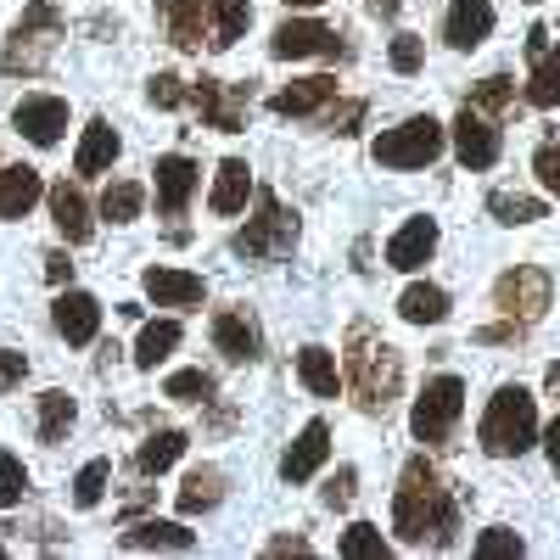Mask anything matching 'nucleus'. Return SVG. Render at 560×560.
<instances>
[{
  "instance_id": "nucleus-1",
  "label": "nucleus",
  "mask_w": 560,
  "mask_h": 560,
  "mask_svg": "<svg viewBox=\"0 0 560 560\" xmlns=\"http://www.w3.org/2000/svg\"><path fill=\"white\" fill-rule=\"evenodd\" d=\"M393 533L404 544H432V549H454V533H459V504L454 493L443 488L438 465L427 454H415L398 477V493H393Z\"/></svg>"
},
{
  "instance_id": "nucleus-2",
  "label": "nucleus",
  "mask_w": 560,
  "mask_h": 560,
  "mask_svg": "<svg viewBox=\"0 0 560 560\" xmlns=\"http://www.w3.org/2000/svg\"><path fill=\"white\" fill-rule=\"evenodd\" d=\"M348 387H353V404L364 415H387L398 404V387H404V359L393 342H382L364 319L348 325Z\"/></svg>"
},
{
  "instance_id": "nucleus-3",
  "label": "nucleus",
  "mask_w": 560,
  "mask_h": 560,
  "mask_svg": "<svg viewBox=\"0 0 560 560\" xmlns=\"http://www.w3.org/2000/svg\"><path fill=\"white\" fill-rule=\"evenodd\" d=\"M477 438H482V448L493 459L527 454L538 443V404H533V393L527 387H499L493 404H488V415H482V432Z\"/></svg>"
},
{
  "instance_id": "nucleus-4",
  "label": "nucleus",
  "mask_w": 560,
  "mask_h": 560,
  "mask_svg": "<svg viewBox=\"0 0 560 560\" xmlns=\"http://www.w3.org/2000/svg\"><path fill=\"white\" fill-rule=\"evenodd\" d=\"M62 39V12L51 7V0H34V7L18 18L7 51H0V73H39L45 62H51Z\"/></svg>"
},
{
  "instance_id": "nucleus-5",
  "label": "nucleus",
  "mask_w": 560,
  "mask_h": 560,
  "mask_svg": "<svg viewBox=\"0 0 560 560\" xmlns=\"http://www.w3.org/2000/svg\"><path fill=\"white\" fill-rule=\"evenodd\" d=\"M292 247H298V213L280 208L275 191H258V213L236 236V253L242 258H287Z\"/></svg>"
},
{
  "instance_id": "nucleus-6",
  "label": "nucleus",
  "mask_w": 560,
  "mask_h": 560,
  "mask_svg": "<svg viewBox=\"0 0 560 560\" xmlns=\"http://www.w3.org/2000/svg\"><path fill=\"white\" fill-rule=\"evenodd\" d=\"M443 152V124L438 118H404L398 129L376 135V163L382 168H427Z\"/></svg>"
},
{
  "instance_id": "nucleus-7",
  "label": "nucleus",
  "mask_w": 560,
  "mask_h": 560,
  "mask_svg": "<svg viewBox=\"0 0 560 560\" xmlns=\"http://www.w3.org/2000/svg\"><path fill=\"white\" fill-rule=\"evenodd\" d=\"M459 415H465V382L459 376H438V382H427V393L415 398L409 432L420 443H448V432L459 427Z\"/></svg>"
},
{
  "instance_id": "nucleus-8",
  "label": "nucleus",
  "mask_w": 560,
  "mask_h": 560,
  "mask_svg": "<svg viewBox=\"0 0 560 560\" xmlns=\"http://www.w3.org/2000/svg\"><path fill=\"white\" fill-rule=\"evenodd\" d=\"M549 298H555L549 275H544V269H533V264L504 269V275H499V287H493V308H499L510 325H522V331H527L533 319H544Z\"/></svg>"
},
{
  "instance_id": "nucleus-9",
  "label": "nucleus",
  "mask_w": 560,
  "mask_h": 560,
  "mask_svg": "<svg viewBox=\"0 0 560 560\" xmlns=\"http://www.w3.org/2000/svg\"><path fill=\"white\" fill-rule=\"evenodd\" d=\"M269 51H275L280 62H298V57H342V39H337V28H325V23H314V18H292V23L275 28Z\"/></svg>"
},
{
  "instance_id": "nucleus-10",
  "label": "nucleus",
  "mask_w": 560,
  "mask_h": 560,
  "mask_svg": "<svg viewBox=\"0 0 560 560\" xmlns=\"http://www.w3.org/2000/svg\"><path fill=\"white\" fill-rule=\"evenodd\" d=\"M454 152H459L465 168H493L499 163V129L471 102H465V113L454 118Z\"/></svg>"
},
{
  "instance_id": "nucleus-11",
  "label": "nucleus",
  "mask_w": 560,
  "mask_h": 560,
  "mask_svg": "<svg viewBox=\"0 0 560 560\" xmlns=\"http://www.w3.org/2000/svg\"><path fill=\"white\" fill-rule=\"evenodd\" d=\"M12 124H18V135L34 140V147H57L62 129H68V102L62 96H23Z\"/></svg>"
},
{
  "instance_id": "nucleus-12",
  "label": "nucleus",
  "mask_w": 560,
  "mask_h": 560,
  "mask_svg": "<svg viewBox=\"0 0 560 560\" xmlns=\"http://www.w3.org/2000/svg\"><path fill=\"white\" fill-rule=\"evenodd\" d=\"M140 287H147V298L158 303V308H197L202 303V275H191V269H168V264H152L147 275H140Z\"/></svg>"
},
{
  "instance_id": "nucleus-13",
  "label": "nucleus",
  "mask_w": 560,
  "mask_h": 560,
  "mask_svg": "<svg viewBox=\"0 0 560 560\" xmlns=\"http://www.w3.org/2000/svg\"><path fill=\"white\" fill-rule=\"evenodd\" d=\"M191 197H197V163L185 158V152L158 158V213L163 219H179Z\"/></svg>"
},
{
  "instance_id": "nucleus-14",
  "label": "nucleus",
  "mask_w": 560,
  "mask_h": 560,
  "mask_svg": "<svg viewBox=\"0 0 560 560\" xmlns=\"http://www.w3.org/2000/svg\"><path fill=\"white\" fill-rule=\"evenodd\" d=\"M51 319H57V331L68 337V348H84V342H96V331H102V303L90 292H62Z\"/></svg>"
},
{
  "instance_id": "nucleus-15",
  "label": "nucleus",
  "mask_w": 560,
  "mask_h": 560,
  "mask_svg": "<svg viewBox=\"0 0 560 560\" xmlns=\"http://www.w3.org/2000/svg\"><path fill=\"white\" fill-rule=\"evenodd\" d=\"M325 454H331V427H325V420H308V427L298 432V443L287 448V459H280V477H287V482H308L325 465Z\"/></svg>"
},
{
  "instance_id": "nucleus-16",
  "label": "nucleus",
  "mask_w": 560,
  "mask_h": 560,
  "mask_svg": "<svg viewBox=\"0 0 560 560\" xmlns=\"http://www.w3.org/2000/svg\"><path fill=\"white\" fill-rule=\"evenodd\" d=\"M331 102H337V79H331V73L298 79V84H287V90H275V96H269V107H275L280 118H308V113L331 107Z\"/></svg>"
},
{
  "instance_id": "nucleus-17",
  "label": "nucleus",
  "mask_w": 560,
  "mask_h": 560,
  "mask_svg": "<svg viewBox=\"0 0 560 560\" xmlns=\"http://www.w3.org/2000/svg\"><path fill=\"white\" fill-rule=\"evenodd\" d=\"M488 34H493V7L488 0H454L448 23H443V39L454 45V51H477Z\"/></svg>"
},
{
  "instance_id": "nucleus-18",
  "label": "nucleus",
  "mask_w": 560,
  "mask_h": 560,
  "mask_svg": "<svg viewBox=\"0 0 560 560\" xmlns=\"http://www.w3.org/2000/svg\"><path fill=\"white\" fill-rule=\"evenodd\" d=\"M432 253H438V219H409V224L398 230V236L387 242V264H393V269H404V275H415Z\"/></svg>"
},
{
  "instance_id": "nucleus-19",
  "label": "nucleus",
  "mask_w": 560,
  "mask_h": 560,
  "mask_svg": "<svg viewBox=\"0 0 560 560\" xmlns=\"http://www.w3.org/2000/svg\"><path fill=\"white\" fill-rule=\"evenodd\" d=\"M213 348H219L230 364L258 359V325H253L242 308H224V314L213 319Z\"/></svg>"
},
{
  "instance_id": "nucleus-20",
  "label": "nucleus",
  "mask_w": 560,
  "mask_h": 560,
  "mask_svg": "<svg viewBox=\"0 0 560 560\" xmlns=\"http://www.w3.org/2000/svg\"><path fill=\"white\" fill-rule=\"evenodd\" d=\"M51 219H57V230H62V236H68V247H84L90 242V230H96V224H90V202H84V191H79V185H51Z\"/></svg>"
},
{
  "instance_id": "nucleus-21",
  "label": "nucleus",
  "mask_w": 560,
  "mask_h": 560,
  "mask_svg": "<svg viewBox=\"0 0 560 560\" xmlns=\"http://www.w3.org/2000/svg\"><path fill=\"white\" fill-rule=\"evenodd\" d=\"M247 191H253V168H247L242 158H224V163H219V179H213L208 208H213L219 219H230V213H242V208H247Z\"/></svg>"
},
{
  "instance_id": "nucleus-22",
  "label": "nucleus",
  "mask_w": 560,
  "mask_h": 560,
  "mask_svg": "<svg viewBox=\"0 0 560 560\" xmlns=\"http://www.w3.org/2000/svg\"><path fill=\"white\" fill-rule=\"evenodd\" d=\"M158 23L168 28V39L179 51H197L202 45V0H158Z\"/></svg>"
},
{
  "instance_id": "nucleus-23",
  "label": "nucleus",
  "mask_w": 560,
  "mask_h": 560,
  "mask_svg": "<svg viewBox=\"0 0 560 560\" xmlns=\"http://www.w3.org/2000/svg\"><path fill=\"white\" fill-rule=\"evenodd\" d=\"M298 376H303V387L314 393V398H337L342 393V370H337V353L331 348H303L298 353Z\"/></svg>"
},
{
  "instance_id": "nucleus-24",
  "label": "nucleus",
  "mask_w": 560,
  "mask_h": 560,
  "mask_svg": "<svg viewBox=\"0 0 560 560\" xmlns=\"http://www.w3.org/2000/svg\"><path fill=\"white\" fill-rule=\"evenodd\" d=\"M45 197L39 168H0V219H23Z\"/></svg>"
},
{
  "instance_id": "nucleus-25",
  "label": "nucleus",
  "mask_w": 560,
  "mask_h": 560,
  "mask_svg": "<svg viewBox=\"0 0 560 560\" xmlns=\"http://www.w3.org/2000/svg\"><path fill=\"white\" fill-rule=\"evenodd\" d=\"M113 158H118V129H113L107 118H90L73 168H79V174H102V168H113Z\"/></svg>"
},
{
  "instance_id": "nucleus-26",
  "label": "nucleus",
  "mask_w": 560,
  "mask_h": 560,
  "mask_svg": "<svg viewBox=\"0 0 560 560\" xmlns=\"http://www.w3.org/2000/svg\"><path fill=\"white\" fill-rule=\"evenodd\" d=\"M124 549H174V555H185V549H197V533H185L179 522H135L124 533Z\"/></svg>"
},
{
  "instance_id": "nucleus-27",
  "label": "nucleus",
  "mask_w": 560,
  "mask_h": 560,
  "mask_svg": "<svg viewBox=\"0 0 560 560\" xmlns=\"http://www.w3.org/2000/svg\"><path fill=\"white\" fill-rule=\"evenodd\" d=\"M191 102L202 107V124H208V129H219V135H236V129H242V107L224 96L219 79H202V84L191 90Z\"/></svg>"
},
{
  "instance_id": "nucleus-28",
  "label": "nucleus",
  "mask_w": 560,
  "mask_h": 560,
  "mask_svg": "<svg viewBox=\"0 0 560 560\" xmlns=\"http://www.w3.org/2000/svg\"><path fill=\"white\" fill-rule=\"evenodd\" d=\"M208 18H213V51H230L242 34H247V23H253V0H208Z\"/></svg>"
},
{
  "instance_id": "nucleus-29",
  "label": "nucleus",
  "mask_w": 560,
  "mask_h": 560,
  "mask_svg": "<svg viewBox=\"0 0 560 560\" xmlns=\"http://www.w3.org/2000/svg\"><path fill=\"white\" fill-rule=\"evenodd\" d=\"M398 314L409 325H438V319H448V292L443 287H427V280H415V287L398 298Z\"/></svg>"
},
{
  "instance_id": "nucleus-30",
  "label": "nucleus",
  "mask_w": 560,
  "mask_h": 560,
  "mask_svg": "<svg viewBox=\"0 0 560 560\" xmlns=\"http://www.w3.org/2000/svg\"><path fill=\"white\" fill-rule=\"evenodd\" d=\"M174 348H179V325H174V319H152V325H140L135 364H140V370H158Z\"/></svg>"
},
{
  "instance_id": "nucleus-31",
  "label": "nucleus",
  "mask_w": 560,
  "mask_h": 560,
  "mask_svg": "<svg viewBox=\"0 0 560 560\" xmlns=\"http://www.w3.org/2000/svg\"><path fill=\"white\" fill-rule=\"evenodd\" d=\"M219 493H224V477L213 471V465H202V471H191L185 477V488H179V516H202V510H213L219 504Z\"/></svg>"
},
{
  "instance_id": "nucleus-32",
  "label": "nucleus",
  "mask_w": 560,
  "mask_h": 560,
  "mask_svg": "<svg viewBox=\"0 0 560 560\" xmlns=\"http://www.w3.org/2000/svg\"><path fill=\"white\" fill-rule=\"evenodd\" d=\"M179 454H185V432H152L147 443H140L135 465H140V477H163Z\"/></svg>"
},
{
  "instance_id": "nucleus-33",
  "label": "nucleus",
  "mask_w": 560,
  "mask_h": 560,
  "mask_svg": "<svg viewBox=\"0 0 560 560\" xmlns=\"http://www.w3.org/2000/svg\"><path fill=\"white\" fill-rule=\"evenodd\" d=\"M73 415H79V409H73V398L51 387V393L39 398V438H45V443H62V438H68V427H73Z\"/></svg>"
},
{
  "instance_id": "nucleus-34",
  "label": "nucleus",
  "mask_w": 560,
  "mask_h": 560,
  "mask_svg": "<svg viewBox=\"0 0 560 560\" xmlns=\"http://www.w3.org/2000/svg\"><path fill=\"white\" fill-rule=\"evenodd\" d=\"M488 213L499 224H533V219H544V202L538 197H522V191H493L488 197Z\"/></svg>"
},
{
  "instance_id": "nucleus-35",
  "label": "nucleus",
  "mask_w": 560,
  "mask_h": 560,
  "mask_svg": "<svg viewBox=\"0 0 560 560\" xmlns=\"http://www.w3.org/2000/svg\"><path fill=\"white\" fill-rule=\"evenodd\" d=\"M140 208H147V191H140L135 179H118V185H107L102 213H107L113 224H129V219H140Z\"/></svg>"
},
{
  "instance_id": "nucleus-36",
  "label": "nucleus",
  "mask_w": 560,
  "mask_h": 560,
  "mask_svg": "<svg viewBox=\"0 0 560 560\" xmlns=\"http://www.w3.org/2000/svg\"><path fill=\"white\" fill-rule=\"evenodd\" d=\"M342 555H348V560H387L393 549H387L382 527H370V522H353V527L342 533Z\"/></svg>"
},
{
  "instance_id": "nucleus-37",
  "label": "nucleus",
  "mask_w": 560,
  "mask_h": 560,
  "mask_svg": "<svg viewBox=\"0 0 560 560\" xmlns=\"http://www.w3.org/2000/svg\"><path fill=\"white\" fill-rule=\"evenodd\" d=\"M527 102H533V107H560V51H549V57L533 68V79H527Z\"/></svg>"
},
{
  "instance_id": "nucleus-38",
  "label": "nucleus",
  "mask_w": 560,
  "mask_h": 560,
  "mask_svg": "<svg viewBox=\"0 0 560 560\" xmlns=\"http://www.w3.org/2000/svg\"><path fill=\"white\" fill-rule=\"evenodd\" d=\"M107 477H113V465H107V459H90L84 471L73 477V504H79V510H96L102 493H107Z\"/></svg>"
},
{
  "instance_id": "nucleus-39",
  "label": "nucleus",
  "mask_w": 560,
  "mask_h": 560,
  "mask_svg": "<svg viewBox=\"0 0 560 560\" xmlns=\"http://www.w3.org/2000/svg\"><path fill=\"white\" fill-rule=\"evenodd\" d=\"M174 404H208L213 398V376L208 370H179V376H168V387H163Z\"/></svg>"
},
{
  "instance_id": "nucleus-40",
  "label": "nucleus",
  "mask_w": 560,
  "mask_h": 560,
  "mask_svg": "<svg viewBox=\"0 0 560 560\" xmlns=\"http://www.w3.org/2000/svg\"><path fill=\"white\" fill-rule=\"evenodd\" d=\"M516 555H527V538L510 533V527H488L477 538V560H516Z\"/></svg>"
},
{
  "instance_id": "nucleus-41",
  "label": "nucleus",
  "mask_w": 560,
  "mask_h": 560,
  "mask_svg": "<svg viewBox=\"0 0 560 560\" xmlns=\"http://www.w3.org/2000/svg\"><path fill=\"white\" fill-rule=\"evenodd\" d=\"M510 102H516V79L488 73L482 84H471V107H493V113H504Z\"/></svg>"
},
{
  "instance_id": "nucleus-42",
  "label": "nucleus",
  "mask_w": 560,
  "mask_h": 560,
  "mask_svg": "<svg viewBox=\"0 0 560 560\" xmlns=\"http://www.w3.org/2000/svg\"><path fill=\"white\" fill-rule=\"evenodd\" d=\"M23 493H28V471H23V459H18V454H0V510L23 504Z\"/></svg>"
},
{
  "instance_id": "nucleus-43",
  "label": "nucleus",
  "mask_w": 560,
  "mask_h": 560,
  "mask_svg": "<svg viewBox=\"0 0 560 560\" xmlns=\"http://www.w3.org/2000/svg\"><path fill=\"white\" fill-rule=\"evenodd\" d=\"M533 174H538V185H544L549 197H560V140H544V147H538Z\"/></svg>"
},
{
  "instance_id": "nucleus-44",
  "label": "nucleus",
  "mask_w": 560,
  "mask_h": 560,
  "mask_svg": "<svg viewBox=\"0 0 560 560\" xmlns=\"http://www.w3.org/2000/svg\"><path fill=\"white\" fill-rule=\"evenodd\" d=\"M147 96H152V107H185V102H191V90H185V79H174V73H158L147 84Z\"/></svg>"
},
{
  "instance_id": "nucleus-45",
  "label": "nucleus",
  "mask_w": 560,
  "mask_h": 560,
  "mask_svg": "<svg viewBox=\"0 0 560 560\" xmlns=\"http://www.w3.org/2000/svg\"><path fill=\"white\" fill-rule=\"evenodd\" d=\"M420 57H427V45H420L415 34H398V39H393V51H387L393 73H420Z\"/></svg>"
},
{
  "instance_id": "nucleus-46",
  "label": "nucleus",
  "mask_w": 560,
  "mask_h": 560,
  "mask_svg": "<svg viewBox=\"0 0 560 560\" xmlns=\"http://www.w3.org/2000/svg\"><path fill=\"white\" fill-rule=\"evenodd\" d=\"M23 376H28V359H23L18 348H0V393L23 387Z\"/></svg>"
},
{
  "instance_id": "nucleus-47",
  "label": "nucleus",
  "mask_w": 560,
  "mask_h": 560,
  "mask_svg": "<svg viewBox=\"0 0 560 560\" xmlns=\"http://www.w3.org/2000/svg\"><path fill=\"white\" fill-rule=\"evenodd\" d=\"M359 118H364V102H342V107L325 113V129H331V135H353Z\"/></svg>"
},
{
  "instance_id": "nucleus-48",
  "label": "nucleus",
  "mask_w": 560,
  "mask_h": 560,
  "mask_svg": "<svg viewBox=\"0 0 560 560\" xmlns=\"http://www.w3.org/2000/svg\"><path fill=\"white\" fill-rule=\"evenodd\" d=\"M353 482H359V471H353V465H342V471L331 477V488H325V504H331V510L353 504Z\"/></svg>"
},
{
  "instance_id": "nucleus-49",
  "label": "nucleus",
  "mask_w": 560,
  "mask_h": 560,
  "mask_svg": "<svg viewBox=\"0 0 560 560\" xmlns=\"http://www.w3.org/2000/svg\"><path fill=\"white\" fill-rule=\"evenodd\" d=\"M45 280H51V287L73 280V264H68V253H51V258H45Z\"/></svg>"
},
{
  "instance_id": "nucleus-50",
  "label": "nucleus",
  "mask_w": 560,
  "mask_h": 560,
  "mask_svg": "<svg viewBox=\"0 0 560 560\" xmlns=\"http://www.w3.org/2000/svg\"><path fill=\"white\" fill-rule=\"evenodd\" d=\"M544 454H549V465H555V477H560V415L549 420V432H544Z\"/></svg>"
},
{
  "instance_id": "nucleus-51",
  "label": "nucleus",
  "mask_w": 560,
  "mask_h": 560,
  "mask_svg": "<svg viewBox=\"0 0 560 560\" xmlns=\"http://www.w3.org/2000/svg\"><path fill=\"white\" fill-rule=\"evenodd\" d=\"M269 555H308V538H275Z\"/></svg>"
},
{
  "instance_id": "nucleus-52",
  "label": "nucleus",
  "mask_w": 560,
  "mask_h": 560,
  "mask_svg": "<svg viewBox=\"0 0 560 560\" xmlns=\"http://www.w3.org/2000/svg\"><path fill=\"white\" fill-rule=\"evenodd\" d=\"M544 39H549V28H527V51L533 57H544Z\"/></svg>"
},
{
  "instance_id": "nucleus-53",
  "label": "nucleus",
  "mask_w": 560,
  "mask_h": 560,
  "mask_svg": "<svg viewBox=\"0 0 560 560\" xmlns=\"http://www.w3.org/2000/svg\"><path fill=\"white\" fill-rule=\"evenodd\" d=\"M544 387H549V393H555V398H560V359H555V364H549V370H544Z\"/></svg>"
},
{
  "instance_id": "nucleus-54",
  "label": "nucleus",
  "mask_w": 560,
  "mask_h": 560,
  "mask_svg": "<svg viewBox=\"0 0 560 560\" xmlns=\"http://www.w3.org/2000/svg\"><path fill=\"white\" fill-rule=\"evenodd\" d=\"M370 7H376L382 18H393V12H398V0H370Z\"/></svg>"
},
{
  "instance_id": "nucleus-55",
  "label": "nucleus",
  "mask_w": 560,
  "mask_h": 560,
  "mask_svg": "<svg viewBox=\"0 0 560 560\" xmlns=\"http://www.w3.org/2000/svg\"><path fill=\"white\" fill-rule=\"evenodd\" d=\"M287 7H319V0H287Z\"/></svg>"
},
{
  "instance_id": "nucleus-56",
  "label": "nucleus",
  "mask_w": 560,
  "mask_h": 560,
  "mask_svg": "<svg viewBox=\"0 0 560 560\" xmlns=\"http://www.w3.org/2000/svg\"><path fill=\"white\" fill-rule=\"evenodd\" d=\"M533 7H538V0H533Z\"/></svg>"
}]
</instances>
